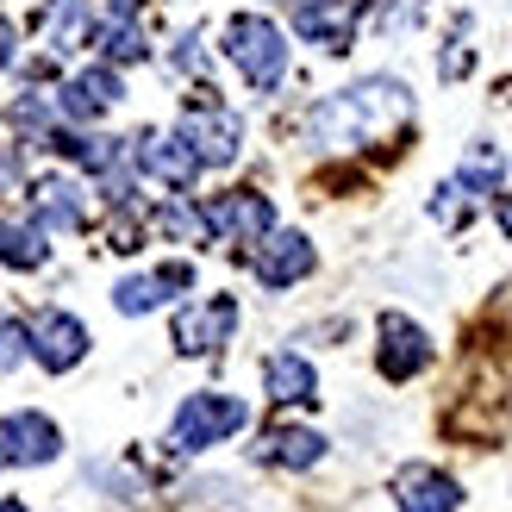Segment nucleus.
Listing matches in <instances>:
<instances>
[{
	"label": "nucleus",
	"instance_id": "nucleus-1",
	"mask_svg": "<svg viewBox=\"0 0 512 512\" xmlns=\"http://www.w3.org/2000/svg\"><path fill=\"white\" fill-rule=\"evenodd\" d=\"M406 113H413V94H406L394 75H369V82L319 100L313 119H306V132H313V144H325V150H356V144L388 138Z\"/></svg>",
	"mask_w": 512,
	"mask_h": 512
},
{
	"label": "nucleus",
	"instance_id": "nucleus-2",
	"mask_svg": "<svg viewBox=\"0 0 512 512\" xmlns=\"http://www.w3.org/2000/svg\"><path fill=\"white\" fill-rule=\"evenodd\" d=\"M225 57H232L244 69V82L263 88V94L288 75V44H281L275 19H263V13H238L232 25H225Z\"/></svg>",
	"mask_w": 512,
	"mask_h": 512
},
{
	"label": "nucleus",
	"instance_id": "nucleus-3",
	"mask_svg": "<svg viewBox=\"0 0 512 512\" xmlns=\"http://www.w3.org/2000/svg\"><path fill=\"white\" fill-rule=\"evenodd\" d=\"M244 400L232 394H188L182 406H175V425H169V444L175 450H207V444H225L232 431H244Z\"/></svg>",
	"mask_w": 512,
	"mask_h": 512
},
{
	"label": "nucleus",
	"instance_id": "nucleus-4",
	"mask_svg": "<svg viewBox=\"0 0 512 512\" xmlns=\"http://www.w3.org/2000/svg\"><path fill=\"white\" fill-rule=\"evenodd\" d=\"M182 138L194 144L200 163H232L238 144H244V125H238V113H225L213 100V88H194L188 113H182Z\"/></svg>",
	"mask_w": 512,
	"mask_h": 512
},
{
	"label": "nucleus",
	"instance_id": "nucleus-5",
	"mask_svg": "<svg viewBox=\"0 0 512 512\" xmlns=\"http://www.w3.org/2000/svg\"><path fill=\"white\" fill-rule=\"evenodd\" d=\"M207 232L232 238V244H263V238L275 232V207H269V194H256V188L219 194L213 207H207Z\"/></svg>",
	"mask_w": 512,
	"mask_h": 512
},
{
	"label": "nucleus",
	"instance_id": "nucleus-6",
	"mask_svg": "<svg viewBox=\"0 0 512 512\" xmlns=\"http://www.w3.org/2000/svg\"><path fill=\"white\" fill-rule=\"evenodd\" d=\"M57 450H63V438H57V425H50L44 413H7V419H0V463L38 469Z\"/></svg>",
	"mask_w": 512,
	"mask_h": 512
},
{
	"label": "nucleus",
	"instance_id": "nucleus-7",
	"mask_svg": "<svg viewBox=\"0 0 512 512\" xmlns=\"http://www.w3.org/2000/svg\"><path fill=\"white\" fill-rule=\"evenodd\" d=\"M232 325H238V300L213 294L207 306H188V313L175 319V350H182V356H207V350H219L225 338H232Z\"/></svg>",
	"mask_w": 512,
	"mask_h": 512
},
{
	"label": "nucleus",
	"instance_id": "nucleus-8",
	"mask_svg": "<svg viewBox=\"0 0 512 512\" xmlns=\"http://www.w3.org/2000/svg\"><path fill=\"white\" fill-rule=\"evenodd\" d=\"M194 288V269L188 263H163L157 275H132V281H119L113 288V306L125 319H138V313H157L163 300H175V294H188Z\"/></svg>",
	"mask_w": 512,
	"mask_h": 512
},
{
	"label": "nucleus",
	"instance_id": "nucleus-9",
	"mask_svg": "<svg viewBox=\"0 0 512 512\" xmlns=\"http://www.w3.org/2000/svg\"><path fill=\"white\" fill-rule=\"evenodd\" d=\"M375 363H381V375H388V381H413V375L431 363L425 331H419L413 319L388 313V319H381V350H375Z\"/></svg>",
	"mask_w": 512,
	"mask_h": 512
},
{
	"label": "nucleus",
	"instance_id": "nucleus-10",
	"mask_svg": "<svg viewBox=\"0 0 512 512\" xmlns=\"http://www.w3.org/2000/svg\"><path fill=\"white\" fill-rule=\"evenodd\" d=\"M82 350H88L82 319H69V313H38L32 319V356H38L50 375L75 369V363H82Z\"/></svg>",
	"mask_w": 512,
	"mask_h": 512
},
{
	"label": "nucleus",
	"instance_id": "nucleus-11",
	"mask_svg": "<svg viewBox=\"0 0 512 512\" xmlns=\"http://www.w3.org/2000/svg\"><path fill=\"white\" fill-rule=\"evenodd\" d=\"M138 169H144V175H157L163 188H175V194H182V188H188V182H194V175L207 169V163L194 157V144H188L182 132H175V138L144 132V138H138Z\"/></svg>",
	"mask_w": 512,
	"mask_h": 512
},
{
	"label": "nucleus",
	"instance_id": "nucleus-12",
	"mask_svg": "<svg viewBox=\"0 0 512 512\" xmlns=\"http://www.w3.org/2000/svg\"><path fill=\"white\" fill-rule=\"evenodd\" d=\"M313 263L319 256L300 232H269L263 250H256V281H263V288H294L300 275H313Z\"/></svg>",
	"mask_w": 512,
	"mask_h": 512
},
{
	"label": "nucleus",
	"instance_id": "nucleus-13",
	"mask_svg": "<svg viewBox=\"0 0 512 512\" xmlns=\"http://www.w3.org/2000/svg\"><path fill=\"white\" fill-rule=\"evenodd\" d=\"M394 500H400V512H456L463 506V488L444 469H406L394 481Z\"/></svg>",
	"mask_w": 512,
	"mask_h": 512
},
{
	"label": "nucleus",
	"instance_id": "nucleus-14",
	"mask_svg": "<svg viewBox=\"0 0 512 512\" xmlns=\"http://www.w3.org/2000/svg\"><path fill=\"white\" fill-rule=\"evenodd\" d=\"M294 32L319 50H350V7L344 0H294Z\"/></svg>",
	"mask_w": 512,
	"mask_h": 512
},
{
	"label": "nucleus",
	"instance_id": "nucleus-15",
	"mask_svg": "<svg viewBox=\"0 0 512 512\" xmlns=\"http://www.w3.org/2000/svg\"><path fill=\"white\" fill-rule=\"evenodd\" d=\"M119 100V75L113 69H82L75 82H63V119H75V125H88V119H100Z\"/></svg>",
	"mask_w": 512,
	"mask_h": 512
},
{
	"label": "nucleus",
	"instance_id": "nucleus-16",
	"mask_svg": "<svg viewBox=\"0 0 512 512\" xmlns=\"http://www.w3.org/2000/svg\"><path fill=\"white\" fill-rule=\"evenodd\" d=\"M32 207H38V225H50V232H82V188L69 182V175H44V182L32 188Z\"/></svg>",
	"mask_w": 512,
	"mask_h": 512
},
{
	"label": "nucleus",
	"instance_id": "nucleus-17",
	"mask_svg": "<svg viewBox=\"0 0 512 512\" xmlns=\"http://www.w3.org/2000/svg\"><path fill=\"white\" fill-rule=\"evenodd\" d=\"M263 381H269V400H281V406L319 400V375H313V363H306V356H294V350L269 356V363H263Z\"/></svg>",
	"mask_w": 512,
	"mask_h": 512
},
{
	"label": "nucleus",
	"instance_id": "nucleus-18",
	"mask_svg": "<svg viewBox=\"0 0 512 512\" xmlns=\"http://www.w3.org/2000/svg\"><path fill=\"white\" fill-rule=\"evenodd\" d=\"M319 456H325V438L306 425H275L263 438V463H281V469H313Z\"/></svg>",
	"mask_w": 512,
	"mask_h": 512
},
{
	"label": "nucleus",
	"instance_id": "nucleus-19",
	"mask_svg": "<svg viewBox=\"0 0 512 512\" xmlns=\"http://www.w3.org/2000/svg\"><path fill=\"white\" fill-rule=\"evenodd\" d=\"M44 256H50V244H44L38 225L0 219V263H7V269H44Z\"/></svg>",
	"mask_w": 512,
	"mask_h": 512
},
{
	"label": "nucleus",
	"instance_id": "nucleus-20",
	"mask_svg": "<svg viewBox=\"0 0 512 512\" xmlns=\"http://www.w3.org/2000/svg\"><path fill=\"white\" fill-rule=\"evenodd\" d=\"M50 38L57 50H75L94 38V19H88V0H50Z\"/></svg>",
	"mask_w": 512,
	"mask_h": 512
},
{
	"label": "nucleus",
	"instance_id": "nucleus-21",
	"mask_svg": "<svg viewBox=\"0 0 512 512\" xmlns=\"http://www.w3.org/2000/svg\"><path fill=\"white\" fill-rule=\"evenodd\" d=\"M500 175H506V157H500L494 144H475V150H469V163H463V175H456V182H469L475 194H488V188L500 182Z\"/></svg>",
	"mask_w": 512,
	"mask_h": 512
},
{
	"label": "nucleus",
	"instance_id": "nucleus-22",
	"mask_svg": "<svg viewBox=\"0 0 512 512\" xmlns=\"http://www.w3.org/2000/svg\"><path fill=\"white\" fill-rule=\"evenodd\" d=\"M100 44H107L113 63H138V57H144V32H138L132 19H113L107 32H100Z\"/></svg>",
	"mask_w": 512,
	"mask_h": 512
},
{
	"label": "nucleus",
	"instance_id": "nucleus-23",
	"mask_svg": "<svg viewBox=\"0 0 512 512\" xmlns=\"http://www.w3.org/2000/svg\"><path fill=\"white\" fill-rule=\"evenodd\" d=\"M157 232H163V238H207V213H194V207H182V200H175V207L157 213Z\"/></svg>",
	"mask_w": 512,
	"mask_h": 512
},
{
	"label": "nucleus",
	"instance_id": "nucleus-24",
	"mask_svg": "<svg viewBox=\"0 0 512 512\" xmlns=\"http://www.w3.org/2000/svg\"><path fill=\"white\" fill-rule=\"evenodd\" d=\"M469 207H475V188L469 182H444L438 194H431V219H444V225H456Z\"/></svg>",
	"mask_w": 512,
	"mask_h": 512
},
{
	"label": "nucleus",
	"instance_id": "nucleus-25",
	"mask_svg": "<svg viewBox=\"0 0 512 512\" xmlns=\"http://www.w3.org/2000/svg\"><path fill=\"white\" fill-rule=\"evenodd\" d=\"M19 356H25V331H19L13 313H0V369H13Z\"/></svg>",
	"mask_w": 512,
	"mask_h": 512
},
{
	"label": "nucleus",
	"instance_id": "nucleus-26",
	"mask_svg": "<svg viewBox=\"0 0 512 512\" xmlns=\"http://www.w3.org/2000/svg\"><path fill=\"white\" fill-rule=\"evenodd\" d=\"M19 157H25V144H0V194H13V182H19Z\"/></svg>",
	"mask_w": 512,
	"mask_h": 512
},
{
	"label": "nucleus",
	"instance_id": "nucleus-27",
	"mask_svg": "<svg viewBox=\"0 0 512 512\" xmlns=\"http://www.w3.org/2000/svg\"><path fill=\"white\" fill-rule=\"evenodd\" d=\"M13 50H19V32H13V25H7V19H0V69H7V63H13Z\"/></svg>",
	"mask_w": 512,
	"mask_h": 512
},
{
	"label": "nucleus",
	"instance_id": "nucleus-28",
	"mask_svg": "<svg viewBox=\"0 0 512 512\" xmlns=\"http://www.w3.org/2000/svg\"><path fill=\"white\" fill-rule=\"evenodd\" d=\"M175 63H182V69H200V38H182V50H175Z\"/></svg>",
	"mask_w": 512,
	"mask_h": 512
},
{
	"label": "nucleus",
	"instance_id": "nucleus-29",
	"mask_svg": "<svg viewBox=\"0 0 512 512\" xmlns=\"http://www.w3.org/2000/svg\"><path fill=\"white\" fill-rule=\"evenodd\" d=\"M107 13H113V19H132V13H138V0H107Z\"/></svg>",
	"mask_w": 512,
	"mask_h": 512
},
{
	"label": "nucleus",
	"instance_id": "nucleus-30",
	"mask_svg": "<svg viewBox=\"0 0 512 512\" xmlns=\"http://www.w3.org/2000/svg\"><path fill=\"white\" fill-rule=\"evenodd\" d=\"M500 232H506V238H512V194H506V200H500Z\"/></svg>",
	"mask_w": 512,
	"mask_h": 512
},
{
	"label": "nucleus",
	"instance_id": "nucleus-31",
	"mask_svg": "<svg viewBox=\"0 0 512 512\" xmlns=\"http://www.w3.org/2000/svg\"><path fill=\"white\" fill-rule=\"evenodd\" d=\"M0 512H25V506H19V500H0Z\"/></svg>",
	"mask_w": 512,
	"mask_h": 512
}]
</instances>
